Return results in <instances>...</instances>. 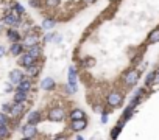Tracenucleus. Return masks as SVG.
Returning <instances> with one entry per match:
<instances>
[{
  "mask_svg": "<svg viewBox=\"0 0 159 140\" xmlns=\"http://www.w3.org/2000/svg\"><path fill=\"white\" fill-rule=\"evenodd\" d=\"M51 39H53V33H50V34H47L44 40H45V42H48V40H51Z\"/></svg>",
  "mask_w": 159,
  "mask_h": 140,
  "instance_id": "32",
  "label": "nucleus"
},
{
  "mask_svg": "<svg viewBox=\"0 0 159 140\" xmlns=\"http://www.w3.org/2000/svg\"><path fill=\"white\" fill-rule=\"evenodd\" d=\"M108 121V114L106 112H103V115H101V123H106Z\"/></svg>",
  "mask_w": 159,
  "mask_h": 140,
  "instance_id": "31",
  "label": "nucleus"
},
{
  "mask_svg": "<svg viewBox=\"0 0 159 140\" xmlns=\"http://www.w3.org/2000/svg\"><path fill=\"white\" fill-rule=\"evenodd\" d=\"M14 11H16L17 14H23V12H25L23 6H22V5H19V3H16V5H14Z\"/></svg>",
  "mask_w": 159,
  "mask_h": 140,
  "instance_id": "28",
  "label": "nucleus"
},
{
  "mask_svg": "<svg viewBox=\"0 0 159 140\" xmlns=\"http://www.w3.org/2000/svg\"><path fill=\"white\" fill-rule=\"evenodd\" d=\"M0 124H8V115H6V112H0Z\"/></svg>",
  "mask_w": 159,
  "mask_h": 140,
  "instance_id": "26",
  "label": "nucleus"
},
{
  "mask_svg": "<svg viewBox=\"0 0 159 140\" xmlns=\"http://www.w3.org/2000/svg\"><path fill=\"white\" fill-rule=\"evenodd\" d=\"M26 120H28V123L37 124L39 121H41V112H39V110H33V112H30L28 117H26Z\"/></svg>",
  "mask_w": 159,
  "mask_h": 140,
  "instance_id": "11",
  "label": "nucleus"
},
{
  "mask_svg": "<svg viewBox=\"0 0 159 140\" xmlns=\"http://www.w3.org/2000/svg\"><path fill=\"white\" fill-rule=\"evenodd\" d=\"M156 42H159V28H156V30H153L148 34V44L153 45V44H156Z\"/></svg>",
  "mask_w": 159,
  "mask_h": 140,
  "instance_id": "17",
  "label": "nucleus"
},
{
  "mask_svg": "<svg viewBox=\"0 0 159 140\" xmlns=\"http://www.w3.org/2000/svg\"><path fill=\"white\" fill-rule=\"evenodd\" d=\"M86 126H87V120H86V118H81V120H72V131H75V132L83 131Z\"/></svg>",
  "mask_w": 159,
  "mask_h": 140,
  "instance_id": "9",
  "label": "nucleus"
},
{
  "mask_svg": "<svg viewBox=\"0 0 159 140\" xmlns=\"http://www.w3.org/2000/svg\"><path fill=\"white\" fill-rule=\"evenodd\" d=\"M19 62H20V65H23V67H28V65H31V64L36 62V58H33V56H31L28 51H26V53H23V54L20 56Z\"/></svg>",
  "mask_w": 159,
  "mask_h": 140,
  "instance_id": "8",
  "label": "nucleus"
},
{
  "mask_svg": "<svg viewBox=\"0 0 159 140\" xmlns=\"http://www.w3.org/2000/svg\"><path fill=\"white\" fill-rule=\"evenodd\" d=\"M22 79H23V73L20 72V70H12V72L9 73V81H11V84H19Z\"/></svg>",
  "mask_w": 159,
  "mask_h": 140,
  "instance_id": "10",
  "label": "nucleus"
},
{
  "mask_svg": "<svg viewBox=\"0 0 159 140\" xmlns=\"http://www.w3.org/2000/svg\"><path fill=\"white\" fill-rule=\"evenodd\" d=\"M25 100H26V90L17 89V92L14 95V103H23Z\"/></svg>",
  "mask_w": 159,
  "mask_h": 140,
  "instance_id": "16",
  "label": "nucleus"
},
{
  "mask_svg": "<svg viewBox=\"0 0 159 140\" xmlns=\"http://www.w3.org/2000/svg\"><path fill=\"white\" fill-rule=\"evenodd\" d=\"M30 87H31V81H30V78H23V79L17 84V89H20V90H26V92H28Z\"/></svg>",
  "mask_w": 159,
  "mask_h": 140,
  "instance_id": "15",
  "label": "nucleus"
},
{
  "mask_svg": "<svg viewBox=\"0 0 159 140\" xmlns=\"http://www.w3.org/2000/svg\"><path fill=\"white\" fill-rule=\"evenodd\" d=\"M26 73H28V76H36L39 73V65H36V64L28 65L26 67Z\"/></svg>",
  "mask_w": 159,
  "mask_h": 140,
  "instance_id": "22",
  "label": "nucleus"
},
{
  "mask_svg": "<svg viewBox=\"0 0 159 140\" xmlns=\"http://www.w3.org/2000/svg\"><path fill=\"white\" fill-rule=\"evenodd\" d=\"M154 82H157V73L150 72L147 75V78H145V84H147V86H151V84H154Z\"/></svg>",
  "mask_w": 159,
  "mask_h": 140,
  "instance_id": "19",
  "label": "nucleus"
},
{
  "mask_svg": "<svg viewBox=\"0 0 159 140\" xmlns=\"http://www.w3.org/2000/svg\"><path fill=\"white\" fill-rule=\"evenodd\" d=\"M64 117H65V112L62 107H51L48 110V118L51 121H62Z\"/></svg>",
  "mask_w": 159,
  "mask_h": 140,
  "instance_id": "2",
  "label": "nucleus"
},
{
  "mask_svg": "<svg viewBox=\"0 0 159 140\" xmlns=\"http://www.w3.org/2000/svg\"><path fill=\"white\" fill-rule=\"evenodd\" d=\"M9 135V129L6 124H0V138H5Z\"/></svg>",
  "mask_w": 159,
  "mask_h": 140,
  "instance_id": "24",
  "label": "nucleus"
},
{
  "mask_svg": "<svg viewBox=\"0 0 159 140\" xmlns=\"http://www.w3.org/2000/svg\"><path fill=\"white\" fill-rule=\"evenodd\" d=\"M23 103H16L14 106H12V109H11V115H20L22 114V112H23Z\"/></svg>",
  "mask_w": 159,
  "mask_h": 140,
  "instance_id": "18",
  "label": "nucleus"
},
{
  "mask_svg": "<svg viewBox=\"0 0 159 140\" xmlns=\"http://www.w3.org/2000/svg\"><path fill=\"white\" fill-rule=\"evenodd\" d=\"M23 51V44H19V42H12L11 45V54L12 56H19Z\"/></svg>",
  "mask_w": 159,
  "mask_h": 140,
  "instance_id": "13",
  "label": "nucleus"
},
{
  "mask_svg": "<svg viewBox=\"0 0 159 140\" xmlns=\"http://www.w3.org/2000/svg\"><path fill=\"white\" fill-rule=\"evenodd\" d=\"M5 53H6V48H5V47H0V58H2Z\"/></svg>",
  "mask_w": 159,
  "mask_h": 140,
  "instance_id": "33",
  "label": "nucleus"
},
{
  "mask_svg": "<svg viewBox=\"0 0 159 140\" xmlns=\"http://www.w3.org/2000/svg\"><path fill=\"white\" fill-rule=\"evenodd\" d=\"M120 131H122V126H120V124L114 126L112 131H111V138H117V137H118V134H120Z\"/></svg>",
  "mask_w": 159,
  "mask_h": 140,
  "instance_id": "25",
  "label": "nucleus"
},
{
  "mask_svg": "<svg viewBox=\"0 0 159 140\" xmlns=\"http://www.w3.org/2000/svg\"><path fill=\"white\" fill-rule=\"evenodd\" d=\"M156 73H157V81H159V68H157V72H156Z\"/></svg>",
  "mask_w": 159,
  "mask_h": 140,
  "instance_id": "35",
  "label": "nucleus"
},
{
  "mask_svg": "<svg viewBox=\"0 0 159 140\" xmlns=\"http://www.w3.org/2000/svg\"><path fill=\"white\" fill-rule=\"evenodd\" d=\"M8 39L11 40V42H19V39H20V34L16 31V30H8Z\"/></svg>",
  "mask_w": 159,
  "mask_h": 140,
  "instance_id": "21",
  "label": "nucleus"
},
{
  "mask_svg": "<svg viewBox=\"0 0 159 140\" xmlns=\"http://www.w3.org/2000/svg\"><path fill=\"white\" fill-rule=\"evenodd\" d=\"M76 92V70L73 67L69 68V93Z\"/></svg>",
  "mask_w": 159,
  "mask_h": 140,
  "instance_id": "6",
  "label": "nucleus"
},
{
  "mask_svg": "<svg viewBox=\"0 0 159 140\" xmlns=\"http://www.w3.org/2000/svg\"><path fill=\"white\" fill-rule=\"evenodd\" d=\"M55 25H56V22L53 20V19H50V17L44 19V22H42V28H44V30H51Z\"/></svg>",
  "mask_w": 159,
  "mask_h": 140,
  "instance_id": "23",
  "label": "nucleus"
},
{
  "mask_svg": "<svg viewBox=\"0 0 159 140\" xmlns=\"http://www.w3.org/2000/svg\"><path fill=\"white\" fill-rule=\"evenodd\" d=\"M19 16H20V14H17L16 11H14V12H8L6 16H5V19H3V22H5L6 25H9V26H17V25L20 23Z\"/></svg>",
  "mask_w": 159,
  "mask_h": 140,
  "instance_id": "4",
  "label": "nucleus"
},
{
  "mask_svg": "<svg viewBox=\"0 0 159 140\" xmlns=\"http://www.w3.org/2000/svg\"><path fill=\"white\" fill-rule=\"evenodd\" d=\"M28 53L33 56V58H39V56H41V47H39L37 44L36 45H33V47H28Z\"/></svg>",
  "mask_w": 159,
  "mask_h": 140,
  "instance_id": "20",
  "label": "nucleus"
},
{
  "mask_svg": "<svg viewBox=\"0 0 159 140\" xmlns=\"http://www.w3.org/2000/svg\"><path fill=\"white\" fill-rule=\"evenodd\" d=\"M70 118L72 120H81V118H86V114L83 109H73L70 112Z\"/></svg>",
  "mask_w": 159,
  "mask_h": 140,
  "instance_id": "14",
  "label": "nucleus"
},
{
  "mask_svg": "<svg viewBox=\"0 0 159 140\" xmlns=\"http://www.w3.org/2000/svg\"><path fill=\"white\" fill-rule=\"evenodd\" d=\"M30 5H31V6H34V8H39L41 2H39V0H30Z\"/></svg>",
  "mask_w": 159,
  "mask_h": 140,
  "instance_id": "30",
  "label": "nucleus"
},
{
  "mask_svg": "<svg viewBox=\"0 0 159 140\" xmlns=\"http://www.w3.org/2000/svg\"><path fill=\"white\" fill-rule=\"evenodd\" d=\"M61 3V0H47V5L50 6V8H55V6H58Z\"/></svg>",
  "mask_w": 159,
  "mask_h": 140,
  "instance_id": "27",
  "label": "nucleus"
},
{
  "mask_svg": "<svg viewBox=\"0 0 159 140\" xmlns=\"http://www.w3.org/2000/svg\"><path fill=\"white\" fill-rule=\"evenodd\" d=\"M11 109H12V106H9V104H3L2 106V110L3 112H9V114H11Z\"/></svg>",
  "mask_w": 159,
  "mask_h": 140,
  "instance_id": "29",
  "label": "nucleus"
},
{
  "mask_svg": "<svg viewBox=\"0 0 159 140\" xmlns=\"http://www.w3.org/2000/svg\"><path fill=\"white\" fill-rule=\"evenodd\" d=\"M41 87L44 90H51L55 89V81H53V78H44L42 82H41Z\"/></svg>",
  "mask_w": 159,
  "mask_h": 140,
  "instance_id": "12",
  "label": "nucleus"
},
{
  "mask_svg": "<svg viewBox=\"0 0 159 140\" xmlns=\"http://www.w3.org/2000/svg\"><path fill=\"white\" fill-rule=\"evenodd\" d=\"M22 134H23L25 138H33V137H36V134H37L36 124H33V123H26L23 128H22Z\"/></svg>",
  "mask_w": 159,
  "mask_h": 140,
  "instance_id": "5",
  "label": "nucleus"
},
{
  "mask_svg": "<svg viewBox=\"0 0 159 140\" xmlns=\"http://www.w3.org/2000/svg\"><path fill=\"white\" fill-rule=\"evenodd\" d=\"M123 95L120 93V92H111L109 95H108V98H106V101H108V104L109 106H112V107H118L122 103H123Z\"/></svg>",
  "mask_w": 159,
  "mask_h": 140,
  "instance_id": "1",
  "label": "nucleus"
},
{
  "mask_svg": "<svg viewBox=\"0 0 159 140\" xmlns=\"http://www.w3.org/2000/svg\"><path fill=\"white\" fill-rule=\"evenodd\" d=\"M83 3H86V5H92V3H95V0H83Z\"/></svg>",
  "mask_w": 159,
  "mask_h": 140,
  "instance_id": "34",
  "label": "nucleus"
},
{
  "mask_svg": "<svg viewBox=\"0 0 159 140\" xmlns=\"http://www.w3.org/2000/svg\"><path fill=\"white\" fill-rule=\"evenodd\" d=\"M137 78H139V72L137 70H128V72L125 73V84L126 86H134V84L137 82Z\"/></svg>",
  "mask_w": 159,
  "mask_h": 140,
  "instance_id": "3",
  "label": "nucleus"
},
{
  "mask_svg": "<svg viewBox=\"0 0 159 140\" xmlns=\"http://www.w3.org/2000/svg\"><path fill=\"white\" fill-rule=\"evenodd\" d=\"M37 40H39L37 34H36V33H30V34H26V36L23 37V45H25L26 48H28V47H33V45L37 44Z\"/></svg>",
  "mask_w": 159,
  "mask_h": 140,
  "instance_id": "7",
  "label": "nucleus"
},
{
  "mask_svg": "<svg viewBox=\"0 0 159 140\" xmlns=\"http://www.w3.org/2000/svg\"><path fill=\"white\" fill-rule=\"evenodd\" d=\"M0 31H2V23H0Z\"/></svg>",
  "mask_w": 159,
  "mask_h": 140,
  "instance_id": "36",
  "label": "nucleus"
}]
</instances>
